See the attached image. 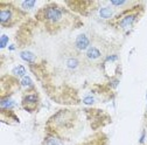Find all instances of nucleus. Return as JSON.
Listing matches in <instances>:
<instances>
[{
	"instance_id": "obj_1",
	"label": "nucleus",
	"mask_w": 147,
	"mask_h": 145,
	"mask_svg": "<svg viewBox=\"0 0 147 145\" xmlns=\"http://www.w3.org/2000/svg\"><path fill=\"white\" fill-rule=\"evenodd\" d=\"M46 18L49 21L56 22L62 18V11L56 7H49L46 9Z\"/></svg>"
},
{
	"instance_id": "obj_2",
	"label": "nucleus",
	"mask_w": 147,
	"mask_h": 145,
	"mask_svg": "<svg viewBox=\"0 0 147 145\" xmlns=\"http://www.w3.org/2000/svg\"><path fill=\"white\" fill-rule=\"evenodd\" d=\"M75 45H76L77 49H80V50H84V49H86V48L89 47V45H90L89 38H88L85 34H80L77 38H76Z\"/></svg>"
},
{
	"instance_id": "obj_3",
	"label": "nucleus",
	"mask_w": 147,
	"mask_h": 145,
	"mask_svg": "<svg viewBox=\"0 0 147 145\" xmlns=\"http://www.w3.org/2000/svg\"><path fill=\"white\" fill-rule=\"evenodd\" d=\"M86 56L90 60H97L100 58V51L96 47H90L86 51Z\"/></svg>"
},
{
	"instance_id": "obj_4",
	"label": "nucleus",
	"mask_w": 147,
	"mask_h": 145,
	"mask_svg": "<svg viewBox=\"0 0 147 145\" xmlns=\"http://www.w3.org/2000/svg\"><path fill=\"white\" fill-rule=\"evenodd\" d=\"M134 20H136V15H127L120 21V26L123 28H127L134 22Z\"/></svg>"
},
{
	"instance_id": "obj_5",
	"label": "nucleus",
	"mask_w": 147,
	"mask_h": 145,
	"mask_svg": "<svg viewBox=\"0 0 147 145\" xmlns=\"http://www.w3.org/2000/svg\"><path fill=\"white\" fill-rule=\"evenodd\" d=\"M12 18V12L9 9H1V12H0V21H1V24H6L7 21L11 20Z\"/></svg>"
},
{
	"instance_id": "obj_6",
	"label": "nucleus",
	"mask_w": 147,
	"mask_h": 145,
	"mask_svg": "<svg viewBox=\"0 0 147 145\" xmlns=\"http://www.w3.org/2000/svg\"><path fill=\"white\" fill-rule=\"evenodd\" d=\"M20 56H21L22 60H25V61H27V62H29V63H32V62L35 61V55H34L33 53L27 51V50H26V51H21Z\"/></svg>"
},
{
	"instance_id": "obj_7",
	"label": "nucleus",
	"mask_w": 147,
	"mask_h": 145,
	"mask_svg": "<svg viewBox=\"0 0 147 145\" xmlns=\"http://www.w3.org/2000/svg\"><path fill=\"white\" fill-rule=\"evenodd\" d=\"M112 14H113V12L110 7H103L99 11V15L103 18V19H109V18H111Z\"/></svg>"
},
{
	"instance_id": "obj_8",
	"label": "nucleus",
	"mask_w": 147,
	"mask_h": 145,
	"mask_svg": "<svg viewBox=\"0 0 147 145\" xmlns=\"http://www.w3.org/2000/svg\"><path fill=\"white\" fill-rule=\"evenodd\" d=\"M80 66V61L76 58H70L67 60V67L69 69H76Z\"/></svg>"
},
{
	"instance_id": "obj_9",
	"label": "nucleus",
	"mask_w": 147,
	"mask_h": 145,
	"mask_svg": "<svg viewBox=\"0 0 147 145\" xmlns=\"http://www.w3.org/2000/svg\"><path fill=\"white\" fill-rule=\"evenodd\" d=\"M13 74L16 75V76H24L26 75V69L24 66H16L14 69H13Z\"/></svg>"
},
{
	"instance_id": "obj_10",
	"label": "nucleus",
	"mask_w": 147,
	"mask_h": 145,
	"mask_svg": "<svg viewBox=\"0 0 147 145\" xmlns=\"http://www.w3.org/2000/svg\"><path fill=\"white\" fill-rule=\"evenodd\" d=\"M0 105H1L3 109H9V108H13L14 106V102L12 100L7 98V100H3L1 103H0Z\"/></svg>"
},
{
	"instance_id": "obj_11",
	"label": "nucleus",
	"mask_w": 147,
	"mask_h": 145,
	"mask_svg": "<svg viewBox=\"0 0 147 145\" xmlns=\"http://www.w3.org/2000/svg\"><path fill=\"white\" fill-rule=\"evenodd\" d=\"M46 145H63L57 138H54V137H50L46 140Z\"/></svg>"
},
{
	"instance_id": "obj_12",
	"label": "nucleus",
	"mask_w": 147,
	"mask_h": 145,
	"mask_svg": "<svg viewBox=\"0 0 147 145\" xmlns=\"http://www.w3.org/2000/svg\"><path fill=\"white\" fill-rule=\"evenodd\" d=\"M36 101H38V97H36L35 95H28V96L25 97L24 103H30V104H34V103H36Z\"/></svg>"
},
{
	"instance_id": "obj_13",
	"label": "nucleus",
	"mask_w": 147,
	"mask_h": 145,
	"mask_svg": "<svg viewBox=\"0 0 147 145\" xmlns=\"http://www.w3.org/2000/svg\"><path fill=\"white\" fill-rule=\"evenodd\" d=\"M21 84H22L24 87H32V85H33V82H32V80H30L28 76H25V77L22 79V81H21Z\"/></svg>"
},
{
	"instance_id": "obj_14",
	"label": "nucleus",
	"mask_w": 147,
	"mask_h": 145,
	"mask_svg": "<svg viewBox=\"0 0 147 145\" xmlns=\"http://www.w3.org/2000/svg\"><path fill=\"white\" fill-rule=\"evenodd\" d=\"M34 6H35V1H33V0H30V1H24L22 3V7L24 8H27V9H29V8L34 7Z\"/></svg>"
},
{
	"instance_id": "obj_15",
	"label": "nucleus",
	"mask_w": 147,
	"mask_h": 145,
	"mask_svg": "<svg viewBox=\"0 0 147 145\" xmlns=\"http://www.w3.org/2000/svg\"><path fill=\"white\" fill-rule=\"evenodd\" d=\"M7 42H8V38H7L6 35H3V36H1V42H0V47L5 48L6 45H7Z\"/></svg>"
},
{
	"instance_id": "obj_16",
	"label": "nucleus",
	"mask_w": 147,
	"mask_h": 145,
	"mask_svg": "<svg viewBox=\"0 0 147 145\" xmlns=\"http://www.w3.org/2000/svg\"><path fill=\"white\" fill-rule=\"evenodd\" d=\"M94 102H95L94 97H90V96H88V97H85V98H84V103H85V104H92Z\"/></svg>"
},
{
	"instance_id": "obj_17",
	"label": "nucleus",
	"mask_w": 147,
	"mask_h": 145,
	"mask_svg": "<svg viewBox=\"0 0 147 145\" xmlns=\"http://www.w3.org/2000/svg\"><path fill=\"white\" fill-rule=\"evenodd\" d=\"M111 4H112V5H115V6H120V5H124V4H125V1H124V0H119V1H116V0H112Z\"/></svg>"
}]
</instances>
